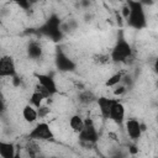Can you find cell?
<instances>
[{
    "label": "cell",
    "instance_id": "1",
    "mask_svg": "<svg viewBox=\"0 0 158 158\" xmlns=\"http://www.w3.org/2000/svg\"><path fill=\"white\" fill-rule=\"evenodd\" d=\"M126 4L130 9L128 17L126 19V23L128 27L135 30H142L147 25L144 5L138 0H126Z\"/></svg>",
    "mask_w": 158,
    "mask_h": 158
},
{
    "label": "cell",
    "instance_id": "2",
    "mask_svg": "<svg viewBox=\"0 0 158 158\" xmlns=\"http://www.w3.org/2000/svg\"><path fill=\"white\" fill-rule=\"evenodd\" d=\"M132 47L128 43V41L126 40V37L123 36L122 31L118 32L116 42L110 52V57H111V62L114 63H126L128 62V59H131L132 57Z\"/></svg>",
    "mask_w": 158,
    "mask_h": 158
},
{
    "label": "cell",
    "instance_id": "3",
    "mask_svg": "<svg viewBox=\"0 0 158 158\" xmlns=\"http://www.w3.org/2000/svg\"><path fill=\"white\" fill-rule=\"evenodd\" d=\"M40 32L51 38L54 42H58L63 37V32L60 28V20L57 15H52L40 28Z\"/></svg>",
    "mask_w": 158,
    "mask_h": 158
},
{
    "label": "cell",
    "instance_id": "4",
    "mask_svg": "<svg viewBox=\"0 0 158 158\" xmlns=\"http://www.w3.org/2000/svg\"><path fill=\"white\" fill-rule=\"evenodd\" d=\"M27 138L38 142H52L54 141V133L47 122H38L27 135Z\"/></svg>",
    "mask_w": 158,
    "mask_h": 158
},
{
    "label": "cell",
    "instance_id": "5",
    "mask_svg": "<svg viewBox=\"0 0 158 158\" xmlns=\"http://www.w3.org/2000/svg\"><path fill=\"white\" fill-rule=\"evenodd\" d=\"M79 136V141L83 143V144H86V146H91V144H95L99 139V132L96 130V126L94 123V120L91 117H86L85 118V125H84V128L80 133H78Z\"/></svg>",
    "mask_w": 158,
    "mask_h": 158
},
{
    "label": "cell",
    "instance_id": "6",
    "mask_svg": "<svg viewBox=\"0 0 158 158\" xmlns=\"http://www.w3.org/2000/svg\"><path fill=\"white\" fill-rule=\"evenodd\" d=\"M125 114H126V110H125L123 104L118 99H114V102H112L111 110H110L109 120H111L117 126H121L125 122Z\"/></svg>",
    "mask_w": 158,
    "mask_h": 158
},
{
    "label": "cell",
    "instance_id": "7",
    "mask_svg": "<svg viewBox=\"0 0 158 158\" xmlns=\"http://www.w3.org/2000/svg\"><path fill=\"white\" fill-rule=\"evenodd\" d=\"M0 77L14 78L16 77V65L11 56H2L0 59Z\"/></svg>",
    "mask_w": 158,
    "mask_h": 158
},
{
    "label": "cell",
    "instance_id": "8",
    "mask_svg": "<svg viewBox=\"0 0 158 158\" xmlns=\"http://www.w3.org/2000/svg\"><path fill=\"white\" fill-rule=\"evenodd\" d=\"M125 130L132 141H138L142 136V125L137 118H127L125 121Z\"/></svg>",
    "mask_w": 158,
    "mask_h": 158
},
{
    "label": "cell",
    "instance_id": "9",
    "mask_svg": "<svg viewBox=\"0 0 158 158\" xmlns=\"http://www.w3.org/2000/svg\"><path fill=\"white\" fill-rule=\"evenodd\" d=\"M56 65L58 68L59 72H72L75 69V63L63 52V51H58L54 58Z\"/></svg>",
    "mask_w": 158,
    "mask_h": 158
},
{
    "label": "cell",
    "instance_id": "10",
    "mask_svg": "<svg viewBox=\"0 0 158 158\" xmlns=\"http://www.w3.org/2000/svg\"><path fill=\"white\" fill-rule=\"evenodd\" d=\"M35 77L37 79V83H40L42 86H44L51 93V95H54L56 93H58V86H57V83H56V79L53 78V75L37 73V74H35Z\"/></svg>",
    "mask_w": 158,
    "mask_h": 158
},
{
    "label": "cell",
    "instance_id": "11",
    "mask_svg": "<svg viewBox=\"0 0 158 158\" xmlns=\"http://www.w3.org/2000/svg\"><path fill=\"white\" fill-rule=\"evenodd\" d=\"M112 102H114V99L107 98V96H100V98L96 99V104H98V107H99V111H100V116L104 120H109Z\"/></svg>",
    "mask_w": 158,
    "mask_h": 158
},
{
    "label": "cell",
    "instance_id": "12",
    "mask_svg": "<svg viewBox=\"0 0 158 158\" xmlns=\"http://www.w3.org/2000/svg\"><path fill=\"white\" fill-rule=\"evenodd\" d=\"M22 118L27 122V123H33L37 121L38 117V111L37 107H35L31 104H27L22 107Z\"/></svg>",
    "mask_w": 158,
    "mask_h": 158
},
{
    "label": "cell",
    "instance_id": "13",
    "mask_svg": "<svg viewBox=\"0 0 158 158\" xmlns=\"http://www.w3.org/2000/svg\"><path fill=\"white\" fill-rule=\"evenodd\" d=\"M85 120L80 115H73L69 117V127L74 133H80L84 128Z\"/></svg>",
    "mask_w": 158,
    "mask_h": 158
},
{
    "label": "cell",
    "instance_id": "14",
    "mask_svg": "<svg viewBox=\"0 0 158 158\" xmlns=\"http://www.w3.org/2000/svg\"><path fill=\"white\" fill-rule=\"evenodd\" d=\"M16 148L14 143L10 142H0V157L2 158H14L16 156Z\"/></svg>",
    "mask_w": 158,
    "mask_h": 158
},
{
    "label": "cell",
    "instance_id": "15",
    "mask_svg": "<svg viewBox=\"0 0 158 158\" xmlns=\"http://www.w3.org/2000/svg\"><path fill=\"white\" fill-rule=\"evenodd\" d=\"M27 54L31 59H40L43 54V49L38 42H31L27 47Z\"/></svg>",
    "mask_w": 158,
    "mask_h": 158
},
{
    "label": "cell",
    "instance_id": "16",
    "mask_svg": "<svg viewBox=\"0 0 158 158\" xmlns=\"http://www.w3.org/2000/svg\"><path fill=\"white\" fill-rule=\"evenodd\" d=\"M96 99L98 98H95V95L89 90H84L79 94V102L81 105H89L93 101H96Z\"/></svg>",
    "mask_w": 158,
    "mask_h": 158
},
{
    "label": "cell",
    "instance_id": "17",
    "mask_svg": "<svg viewBox=\"0 0 158 158\" xmlns=\"http://www.w3.org/2000/svg\"><path fill=\"white\" fill-rule=\"evenodd\" d=\"M122 79H123V73H122V72H117V73L112 74V75L106 80L105 85H106V86H110V88H114V86H116L117 84L122 83Z\"/></svg>",
    "mask_w": 158,
    "mask_h": 158
},
{
    "label": "cell",
    "instance_id": "18",
    "mask_svg": "<svg viewBox=\"0 0 158 158\" xmlns=\"http://www.w3.org/2000/svg\"><path fill=\"white\" fill-rule=\"evenodd\" d=\"M44 99H46V98H44L40 91L33 90V93H32V95H31V98H30V104L33 105L35 107H40V106L43 104V100H44Z\"/></svg>",
    "mask_w": 158,
    "mask_h": 158
},
{
    "label": "cell",
    "instance_id": "19",
    "mask_svg": "<svg viewBox=\"0 0 158 158\" xmlns=\"http://www.w3.org/2000/svg\"><path fill=\"white\" fill-rule=\"evenodd\" d=\"M94 60H95V63H98L100 65H104V64H107V63L111 62V57H110V54L100 53V54H96L94 57Z\"/></svg>",
    "mask_w": 158,
    "mask_h": 158
},
{
    "label": "cell",
    "instance_id": "20",
    "mask_svg": "<svg viewBox=\"0 0 158 158\" xmlns=\"http://www.w3.org/2000/svg\"><path fill=\"white\" fill-rule=\"evenodd\" d=\"M10 1H12L14 4H16L19 7H21L22 10H25V11H27V10H30V7H31V0H10Z\"/></svg>",
    "mask_w": 158,
    "mask_h": 158
},
{
    "label": "cell",
    "instance_id": "21",
    "mask_svg": "<svg viewBox=\"0 0 158 158\" xmlns=\"http://www.w3.org/2000/svg\"><path fill=\"white\" fill-rule=\"evenodd\" d=\"M37 111H38V117L40 118H44V117H47L48 115H49V112H51V109L47 106V105H41L40 107H37Z\"/></svg>",
    "mask_w": 158,
    "mask_h": 158
},
{
    "label": "cell",
    "instance_id": "22",
    "mask_svg": "<svg viewBox=\"0 0 158 158\" xmlns=\"http://www.w3.org/2000/svg\"><path fill=\"white\" fill-rule=\"evenodd\" d=\"M115 89H114V94L115 95H122V94H125L126 93V86L125 85H122L121 83L120 84H117L116 86H114Z\"/></svg>",
    "mask_w": 158,
    "mask_h": 158
},
{
    "label": "cell",
    "instance_id": "23",
    "mask_svg": "<svg viewBox=\"0 0 158 158\" xmlns=\"http://www.w3.org/2000/svg\"><path fill=\"white\" fill-rule=\"evenodd\" d=\"M153 70H154V73L158 75V57L154 59V62H153Z\"/></svg>",
    "mask_w": 158,
    "mask_h": 158
},
{
    "label": "cell",
    "instance_id": "24",
    "mask_svg": "<svg viewBox=\"0 0 158 158\" xmlns=\"http://www.w3.org/2000/svg\"><path fill=\"white\" fill-rule=\"evenodd\" d=\"M139 2H142L143 5H151L153 2V0H138Z\"/></svg>",
    "mask_w": 158,
    "mask_h": 158
}]
</instances>
